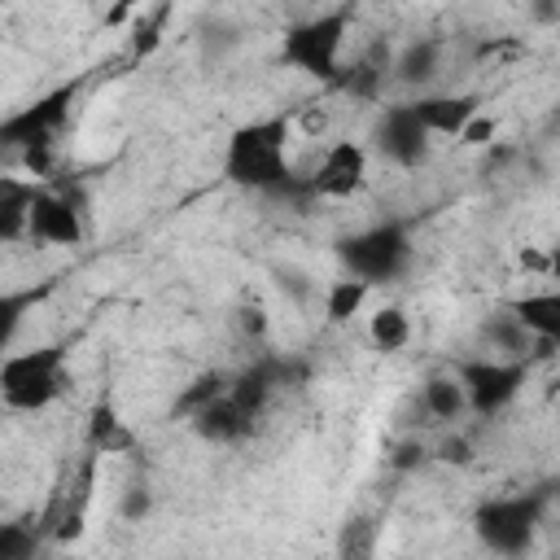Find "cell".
Segmentation results:
<instances>
[{"mask_svg":"<svg viewBox=\"0 0 560 560\" xmlns=\"http://www.w3.org/2000/svg\"><path fill=\"white\" fill-rule=\"evenodd\" d=\"M289 140H293V114H267L241 122L223 144V179L245 192H271L293 201L311 197L306 175H298L289 162Z\"/></svg>","mask_w":560,"mask_h":560,"instance_id":"6da1fadb","label":"cell"},{"mask_svg":"<svg viewBox=\"0 0 560 560\" xmlns=\"http://www.w3.org/2000/svg\"><path fill=\"white\" fill-rule=\"evenodd\" d=\"M70 389V350L61 341L0 354V402L9 411H44Z\"/></svg>","mask_w":560,"mask_h":560,"instance_id":"7a4b0ae2","label":"cell"},{"mask_svg":"<svg viewBox=\"0 0 560 560\" xmlns=\"http://www.w3.org/2000/svg\"><path fill=\"white\" fill-rule=\"evenodd\" d=\"M547 503H551V490H516V494L481 499L472 508V534H477V542L490 556L525 560L529 547H534V538H538V525H542Z\"/></svg>","mask_w":560,"mask_h":560,"instance_id":"3957f363","label":"cell"},{"mask_svg":"<svg viewBox=\"0 0 560 560\" xmlns=\"http://www.w3.org/2000/svg\"><path fill=\"white\" fill-rule=\"evenodd\" d=\"M346 35H350V9L346 4L311 13L280 35V66H289L315 83H337Z\"/></svg>","mask_w":560,"mask_h":560,"instance_id":"277c9868","label":"cell"},{"mask_svg":"<svg viewBox=\"0 0 560 560\" xmlns=\"http://www.w3.org/2000/svg\"><path fill=\"white\" fill-rule=\"evenodd\" d=\"M337 258L346 262V276L363 280L368 289L398 280L411 267V232L398 219L372 223L363 232H350L337 241Z\"/></svg>","mask_w":560,"mask_h":560,"instance_id":"5b68a950","label":"cell"},{"mask_svg":"<svg viewBox=\"0 0 560 560\" xmlns=\"http://www.w3.org/2000/svg\"><path fill=\"white\" fill-rule=\"evenodd\" d=\"M451 376L464 389V407L481 420H494L525 389L529 363L525 359H494V354H464L451 363Z\"/></svg>","mask_w":560,"mask_h":560,"instance_id":"8992f818","label":"cell"},{"mask_svg":"<svg viewBox=\"0 0 560 560\" xmlns=\"http://www.w3.org/2000/svg\"><path fill=\"white\" fill-rule=\"evenodd\" d=\"M74 101H79V83H57L44 96H35L31 105L4 114L0 118V149L4 153H26V149L57 144V136L70 127Z\"/></svg>","mask_w":560,"mask_h":560,"instance_id":"52a82bcc","label":"cell"},{"mask_svg":"<svg viewBox=\"0 0 560 560\" xmlns=\"http://www.w3.org/2000/svg\"><path fill=\"white\" fill-rule=\"evenodd\" d=\"M83 197L66 184H39L35 201H31V219H26V236L39 241V245H79L88 236V223H83Z\"/></svg>","mask_w":560,"mask_h":560,"instance_id":"ba28073f","label":"cell"},{"mask_svg":"<svg viewBox=\"0 0 560 560\" xmlns=\"http://www.w3.org/2000/svg\"><path fill=\"white\" fill-rule=\"evenodd\" d=\"M372 140L381 149V158H389L394 166L402 171H416L429 149H433V136L420 127V118L411 114V101H394V105H381L376 114V127H372Z\"/></svg>","mask_w":560,"mask_h":560,"instance_id":"9c48e42d","label":"cell"},{"mask_svg":"<svg viewBox=\"0 0 560 560\" xmlns=\"http://www.w3.org/2000/svg\"><path fill=\"white\" fill-rule=\"evenodd\" d=\"M363 184H368V149H363L359 140H332V144L319 153L315 171L306 175V188H311L315 201H319V197L346 201V197L363 192Z\"/></svg>","mask_w":560,"mask_h":560,"instance_id":"30bf717a","label":"cell"},{"mask_svg":"<svg viewBox=\"0 0 560 560\" xmlns=\"http://www.w3.org/2000/svg\"><path fill=\"white\" fill-rule=\"evenodd\" d=\"M411 114L420 118V127L429 136L455 140L468 127V118L481 114V96L477 92H424V96L411 101Z\"/></svg>","mask_w":560,"mask_h":560,"instance_id":"8fae6325","label":"cell"},{"mask_svg":"<svg viewBox=\"0 0 560 560\" xmlns=\"http://www.w3.org/2000/svg\"><path fill=\"white\" fill-rule=\"evenodd\" d=\"M188 429H192L201 442H210V446H232V442L249 438V433L258 429V420L245 416V411L223 394V398L206 402L201 411H192V416H188Z\"/></svg>","mask_w":560,"mask_h":560,"instance_id":"7c38bea8","label":"cell"},{"mask_svg":"<svg viewBox=\"0 0 560 560\" xmlns=\"http://www.w3.org/2000/svg\"><path fill=\"white\" fill-rule=\"evenodd\" d=\"M83 446H88L92 455H136V451H140V438H136V429L118 416V407H114L109 398H96L92 411H88Z\"/></svg>","mask_w":560,"mask_h":560,"instance_id":"4fadbf2b","label":"cell"},{"mask_svg":"<svg viewBox=\"0 0 560 560\" xmlns=\"http://www.w3.org/2000/svg\"><path fill=\"white\" fill-rule=\"evenodd\" d=\"M503 311H508L534 341H560V293H556V289L508 298Z\"/></svg>","mask_w":560,"mask_h":560,"instance_id":"5bb4252c","label":"cell"},{"mask_svg":"<svg viewBox=\"0 0 560 560\" xmlns=\"http://www.w3.org/2000/svg\"><path fill=\"white\" fill-rule=\"evenodd\" d=\"M389 70H394V79L407 83V88L433 83L438 70H442V39H438V35H420V39L402 44V48L389 57Z\"/></svg>","mask_w":560,"mask_h":560,"instance_id":"9a60e30c","label":"cell"},{"mask_svg":"<svg viewBox=\"0 0 560 560\" xmlns=\"http://www.w3.org/2000/svg\"><path fill=\"white\" fill-rule=\"evenodd\" d=\"M39 184L26 175H0V245H13L26 236V219H31V201H35Z\"/></svg>","mask_w":560,"mask_h":560,"instance_id":"2e32d148","label":"cell"},{"mask_svg":"<svg viewBox=\"0 0 560 560\" xmlns=\"http://www.w3.org/2000/svg\"><path fill=\"white\" fill-rule=\"evenodd\" d=\"M52 293V280H39V284H22V289H0V354L18 341L26 315Z\"/></svg>","mask_w":560,"mask_h":560,"instance_id":"e0dca14e","label":"cell"},{"mask_svg":"<svg viewBox=\"0 0 560 560\" xmlns=\"http://www.w3.org/2000/svg\"><path fill=\"white\" fill-rule=\"evenodd\" d=\"M171 18H175V4H171V0L149 4V9H136V13H131V26H127V48H131V57H140V61L153 57V52L162 48V39H166Z\"/></svg>","mask_w":560,"mask_h":560,"instance_id":"ac0fdd59","label":"cell"},{"mask_svg":"<svg viewBox=\"0 0 560 560\" xmlns=\"http://www.w3.org/2000/svg\"><path fill=\"white\" fill-rule=\"evenodd\" d=\"M368 341L376 354H398L411 341V315L398 302H385L368 315Z\"/></svg>","mask_w":560,"mask_h":560,"instance_id":"d6986e66","label":"cell"},{"mask_svg":"<svg viewBox=\"0 0 560 560\" xmlns=\"http://www.w3.org/2000/svg\"><path fill=\"white\" fill-rule=\"evenodd\" d=\"M420 407H424V416L429 420H442V424H451V420H459L468 407H464V389H459V381L451 376V372H429L424 376V385H420Z\"/></svg>","mask_w":560,"mask_h":560,"instance_id":"ffe728a7","label":"cell"},{"mask_svg":"<svg viewBox=\"0 0 560 560\" xmlns=\"http://www.w3.org/2000/svg\"><path fill=\"white\" fill-rule=\"evenodd\" d=\"M376 547H381V525L372 512H354L341 529H337V542H332V560H376Z\"/></svg>","mask_w":560,"mask_h":560,"instance_id":"44dd1931","label":"cell"},{"mask_svg":"<svg viewBox=\"0 0 560 560\" xmlns=\"http://www.w3.org/2000/svg\"><path fill=\"white\" fill-rule=\"evenodd\" d=\"M481 341L490 346L494 359H525V363H529V346H534V337H529L508 311L486 315V324H481Z\"/></svg>","mask_w":560,"mask_h":560,"instance_id":"7402d4cb","label":"cell"},{"mask_svg":"<svg viewBox=\"0 0 560 560\" xmlns=\"http://www.w3.org/2000/svg\"><path fill=\"white\" fill-rule=\"evenodd\" d=\"M44 534L39 516H9L0 521V560H39Z\"/></svg>","mask_w":560,"mask_h":560,"instance_id":"603a6c76","label":"cell"},{"mask_svg":"<svg viewBox=\"0 0 560 560\" xmlns=\"http://www.w3.org/2000/svg\"><path fill=\"white\" fill-rule=\"evenodd\" d=\"M368 293H372V289H368L363 280H354V276H341V280H332V284L324 289V319H328L332 328L350 324V319L363 311Z\"/></svg>","mask_w":560,"mask_h":560,"instance_id":"cb8c5ba5","label":"cell"},{"mask_svg":"<svg viewBox=\"0 0 560 560\" xmlns=\"http://www.w3.org/2000/svg\"><path fill=\"white\" fill-rule=\"evenodd\" d=\"M228 381H232L228 372H201V376H192V381L179 389V398H175V407H171V411H175L179 420H188V416H192V411H201L206 402L223 398V394H228Z\"/></svg>","mask_w":560,"mask_h":560,"instance_id":"d4e9b609","label":"cell"},{"mask_svg":"<svg viewBox=\"0 0 560 560\" xmlns=\"http://www.w3.org/2000/svg\"><path fill=\"white\" fill-rule=\"evenodd\" d=\"M516 57H525V39H516V35H490V39H481L477 48H472V61L477 66H508V61H516Z\"/></svg>","mask_w":560,"mask_h":560,"instance_id":"484cf974","label":"cell"},{"mask_svg":"<svg viewBox=\"0 0 560 560\" xmlns=\"http://www.w3.org/2000/svg\"><path fill=\"white\" fill-rule=\"evenodd\" d=\"M153 512V490H149V481H127V490H122V499H118V516L122 521H144Z\"/></svg>","mask_w":560,"mask_h":560,"instance_id":"4316f807","label":"cell"},{"mask_svg":"<svg viewBox=\"0 0 560 560\" xmlns=\"http://www.w3.org/2000/svg\"><path fill=\"white\" fill-rule=\"evenodd\" d=\"M494 136H499V118H494V114H477V118H468V127H464L455 140H459L464 149H490Z\"/></svg>","mask_w":560,"mask_h":560,"instance_id":"83f0119b","label":"cell"},{"mask_svg":"<svg viewBox=\"0 0 560 560\" xmlns=\"http://www.w3.org/2000/svg\"><path fill=\"white\" fill-rule=\"evenodd\" d=\"M267 328H271V319H267V311H262L258 302H245V306L236 311V332H241L245 341H267Z\"/></svg>","mask_w":560,"mask_h":560,"instance_id":"f1b7e54d","label":"cell"},{"mask_svg":"<svg viewBox=\"0 0 560 560\" xmlns=\"http://www.w3.org/2000/svg\"><path fill=\"white\" fill-rule=\"evenodd\" d=\"M328 122H332V109H328L324 101H311V105H306V109L293 118V127H298L306 140H319V136L328 131Z\"/></svg>","mask_w":560,"mask_h":560,"instance_id":"f546056e","label":"cell"},{"mask_svg":"<svg viewBox=\"0 0 560 560\" xmlns=\"http://www.w3.org/2000/svg\"><path fill=\"white\" fill-rule=\"evenodd\" d=\"M276 284H280L293 302H302V306H306V302H311V293H315V284H311L302 271H289V267H280V271H276Z\"/></svg>","mask_w":560,"mask_h":560,"instance_id":"4dcf8cb0","label":"cell"},{"mask_svg":"<svg viewBox=\"0 0 560 560\" xmlns=\"http://www.w3.org/2000/svg\"><path fill=\"white\" fill-rule=\"evenodd\" d=\"M438 459H446V464H468V459H472V446H468L464 438H446V442L438 446Z\"/></svg>","mask_w":560,"mask_h":560,"instance_id":"1f68e13d","label":"cell"},{"mask_svg":"<svg viewBox=\"0 0 560 560\" xmlns=\"http://www.w3.org/2000/svg\"><path fill=\"white\" fill-rule=\"evenodd\" d=\"M521 267H529V271H542V267H547V258H542L538 249H521Z\"/></svg>","mask_w":560,"mask_h":560,"instance_id":"d6a6232c","label":"cell"},{"mask_svg":"<svg viewBox=\"0 0 560 560\" xmlns=\"http://www.w3.org/2000/svg\"><path fill=\"white\" fill-rule=\"evenodd\" d=\"M131 13H136V9H131V4H114V9H109V13H105V22H109V26H118V22H127V18H131Z\"/></svg>","mask_w":560,"mask_h":560,"instance_id":"836d02e7","label":"cell"},{"mask_svg":"<svg viewBox=\"0 0 560 560\" xmlns=\"http://www.w3.org/2000/svg\"><path fill=\"white\" fill-rule=\"evenodd\" d=\"M525 560H529V556H525Z\"/></svg>","mask_w":560,"mask_h":560,"instance_id":"e575fe53","label":"cell"}]
</instances>
